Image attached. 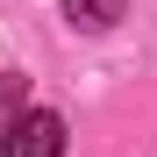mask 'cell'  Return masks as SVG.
<instances>
[{"mask_svg": "<svg viewBox=\"0 0 157 157\" xmlns=\"http://www.w3.org/2000/svg\"><path fill=\"white\" fill-rule=\"evenodd\" d=\"M0 157H64V114H50V107L14 114L0 136Z\"/></svg>", "mask_w": 157, "mask_h": 157, "instance_id": "obj_1", "label": "cell"}, {"mask_svg": "<svg viewBox=\"0 0 157 157\" xmlns=\"http://www.w3.org/2000/svg\"><path fill=\"white\" fill-rule=\"evenodd\" d=\"M121 7H128V0H64V14L78 21V29H114Z\"/></svg>", "mask_w": 157, "mask_h": 157, "instance_id": "obj_2", "label": "cell"}]
</instances>
